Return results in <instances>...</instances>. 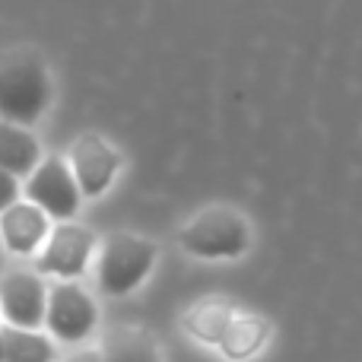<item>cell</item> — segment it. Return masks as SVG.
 <instances>
[{
    "label": "cell",
    "mask_w": 362,
    "mask_h": 362,
    "mask_svg": "<svg viewBox=\"0 0 362 362\" xmlns=\"http://www.w3.org/2000/svg\"><path fill=\"white\" fill-rule=\"evenodd\" d=\"M51 105V74L42 54L13 48L0 54V121L35 124Z\"/></svg>",
    "instance_id": "cell-1"
},
{
    "label": "cell",
    "mask_w": 362,
    "mask_h": 362,
    "mask_svg": "<svg viewBox=\"0 0 362 362\" xmlns=\"http://www.w3.org/2000/svg\"><path fill=\"white\" fill-rule=\"evenodd\" d=\"M178 242L187 255L204 261H229L248 251L251 226L235 206H206L194 219H187L178 232Z\"/></svg>",
    "instance_id": "cell-2"
},
{
    "label": "cell",
    "mask_w": 362,
    "mask_h": 362,
    "mask_svg": "<svg viewBox=\"0 0 362 362\" xmlns=\"http://www.w3.org/2000/svg\"><path fill=\"white\" fill-rule=\"evenodd\" d=\"M153 264H156V242L144 235H131L121 232L112 235L102 245L99 255V289L105 296H127L150 276Z\"/></svg>",
    "instance_id": "cell-3"
},
{
    "label": "cell",
    "mask_w": 362,
    "mask_h": 362,
    "mask_svg": "<svg viewBox=\"0 0 362 362\" xmlns=\"http://www.w3.org/2000/svg\"><path fill=\"white\" fill-rule=\"evenodd\" d=\"M25 200L35 204L48 219L67 223V219H74L76 210H80L83 194H80V187H76L70 165L64 163V159L51 156V159H42V163L29 172Z\"/></svg>",
    "instance_id": "cell-4"
},
{
    "label": "cell",
    "mask_w": 362,
    "mask_h": 362,
    "mask_svg": "<svg viewBox=\"0 0 362 362\" xmlns=\"http://www.w3.org/2000/svg\"><path fill=\"white\" fill-rule=\"evenodd\" d=\"M99 321V308H95L93 296L76 283H57L48 289L45 299V325L64 344H76V340L89 337Z\"/></svg>",
    "instance_id": "cell-5"
},
{
    "label": "cell",
    "mask_w": 362,
    "mask_h": 362,
    "mask_svg": "<svg viewBox=\"0 0 362 362\" xmlns=\"http://www.w3.org/2000/svg\"><path fill=\"white\" fill-rule=\"evenodd\" d=\"M121 153L99 134H83L70 146V172L83 197H102L121 172Z\"/></svg>",
    "instance_id": "cell-6"
},
{
    "label": "cell",
    "mask_w": 362,
    "mask_h": 362,
    "mask_svg": "<svg viewBox=\"0 0 362 362\" xmlns=\"http://www.w3.org/2000/svg\"><path fill=\"white\" fill-rule=\"evenodd\" d=\"M93 248H95V235L86 226H76L70 219L57 223L48 232L45 248L38 255V274H51V276H61V280L83 276L89 257H93Z\"/></svg>",
    "instance_id": "cell-7"
},
{
    "label": "cell",
    "mask_w": 362,
    "mask_h": 362,
    "mask_svg": "<svg viewBox=\"0 0 362 362\" xmlns=\"http://www.w3.org/2000/svg\"><path fill=\"white\" fill-rule=\"evenodd\" d=\"M45 299H48V289L42 276L32 270H13L0 280V312L10 327H23V331L42 327Z\"/></svg>",
    "instance_id": "cell-8"
},
{
    "label": "cell",
    "mask_w": 362,
    "mask_h": 362,
    "mask_svg": "<svg viewBox=\"0 0 362 362\" xmlns=\"http://www.w3.org/2000/svg\"><path fill=\"white\" fill-rule=\"evenodd\" d=\"M48 216L29 200H13L0 213V245L13 255H32L48 238Z\"/></svg>",
    "instance_id": "cell-9"
},
{
    "label": "cell",
    "mask_w": 362,
    "mask_h": 362,
    "mask_svg": "<svg viewBox=\"0 0 362 362\" xmlns=\"http://www.w3.org/2000/svg\"><path fill=\"white\" fill-rule=\"evenodd\" d=\"M42 163V146L23 124L0 121V169L13 178H29V172Z\"/></svg>",
    "instance_id": "cell-10"
},
{
    "label": "cell",
    "mask_w": 362,
    "mask_h": 362,
    "mask_svg": "<svg viewBox=\"0 0 362 362\" xmlns=\"http://www.w3.org/2000/svg\"><path fill=\"white\" fill-rule=\"evenodd\" d=\"M270 340V321L261 315H235L226 327V334L219 337V350L226 359L242 362L251 359L255 353H261V346Z\"/></svg>",
    "instance_id": "cell-11"
},
{
    "label": "cell",
    "mask_w": 362,
    "mask_h": 362,
    "mask_svg": "<svg viewBox=\"0 0 362 362\" xmlns=\"http://www.w3.org/2000/svg\"><path fill=\"white\" fill-rule=\"evenodd\" d=\"M102 362H163L159 346L144 327H115L99 350Z\"/></svg>",
    "instance_id": "cell-12"
},
{
    "label": "cell",
    "mask_w": 362,
    "mask_h": 362,
    "mask_svg": "<svg viewBox=\"0 0 362 362\" xmlns=\"http://www.w3.org/2000/svg\"><path fill=\"white\" fill-rule=\"evenodd\" d=\"M235 318V305L226 299H204L185 315V327L191 331V337L204 340V344H219V337L226 334L229 321Z\"/></svg>",
    "instance_id": "cell-13"
},
{
    "label": "cell",
    "mask_w": 362,
    "mask_h": 362,
    "mask_svg": "<svg viewBox=\"0 0 362 362\" xmlns=\"http://www.w3.org/2000/svg\"><path fill=\"white\" fill-rule=\"evenodd\" d=\"M4 334V362H54V346L48 337L23 327H0Z\"/></svg>",
    "instance_id": "cell-14"
},
{
    "label": "cell",
    "mask_w": 362,
    "mask_h": 362,
    "mask_svg": "<svg viewBox=\"0 0 362 362\" xmlns=\"http://www.w3.org/2000/svg\"><path fill=\"white\" fill-rule=\"evenodd\" d=\"M13 200H19V178H13L10 172L0 169V213H4Z\"/></svg>",
    "instance_id": "cell-15"
},
{
    "label": "cell",
    "mask_w": 362,
    "mask_h": 362,
    "mask_svg": "<svg viewBox=\"0 0 362 362\" xmlns=\"http://www.w3.org/2000/svg\"><path fill=\"white\" fill-rule=\"evenodd\" d=\"M67 362H102V356L95 350H80V353H74Z\"/></svg>",
    "instance_id": "cell-16"
},
{
    "label": "cell",
    "mask_w": 362,
    "mask_h": 362,
    "mask_svg": "<svg viewBox=\"0 0 362 362\" xmlns=\"http://www.w3.org/2000/svg\"><path fill=\"white\" fill-rule=\"evenodd\" d=\"M0 362H4V334H0Z\"/></svg>",
    "instance_id": "cell-17"
},
{
    "label": "cell",
    "mask_w": 362,
    "mask_h": 362,
    "mask_svg": "<svg viewBox=\"0 0 362 362\" xmlns=\"http://www.w3.org/2000/svg\"><path fill=\"white\" fill-rule=\"evenodd\" d=\"M0 248H4V245H0Z\"/></svg>",
    "instance_id": "cell-18"
}]
</instances>
